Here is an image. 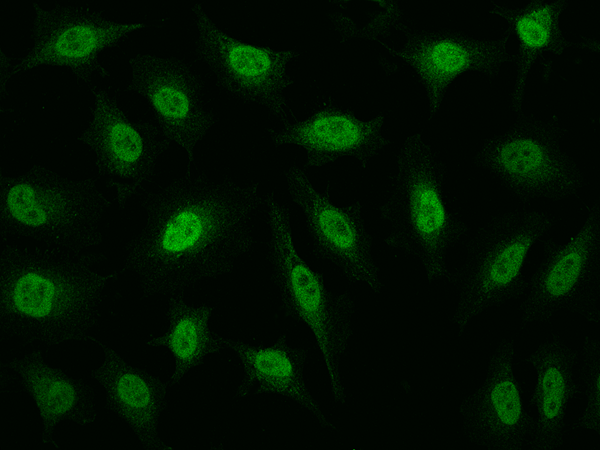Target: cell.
I'll list each match as a JSON object with an SVG mask.
<instances>
[{"label": "cell", "mask_w": 600, "mask_h": 450, "mask_svg": "<svg viewBox=\"0 0 600 450\" xmlns=\"http://www.w3.org/2000/svg\"><path fill=\"white\" fill-rule=\"evenodd\" d=\"M258 188L188 174L152 193L123 271L145 297L181 295L198 281L231 272L254 245Z\"/></svg>", "instance_id": "obj_1"}, {"label": "cell", "mask_w": 600, "mask_h": 450, "mask_svg": "<svg viewBox=\"0 0 600 450\" xmlns=\"http://www.w3.org/2000/svg\"><path fill=\"white\" fill-rule=\"evenodd\" d=\"M0 258L1 337L58 345L90 339L103 293L116 274L92 269L100 257L4 241Z\"/></svg>", "instance_id": "obj_2"}, {"label": "cell", "mask_w": 600, "mask_h": 450, "mask_svg": "<svg viewBox=\"0 0 600 450\" xmlns=\"http://www.w3.org/2000/svg\"><path fill=\"white\" fill-rule=\"evenodd\" d=\"M110 202L91 178L73 180L42 166L0 178L3 241L83 252L103 241Z\"/></svg>", "instance_id": "obj_3"}, {"label": "cell", "mask_w": 600, "mask_h": 450, "mask_svg": "<svg viewBox=\"0 0 600 450\" xmlns=\"http://www.w3.org/2000/svg\"><path fill=\"white\" fill-rule=\"evenodd\" d=\"M444 164L421 134L408 136L397 156V173L380 215L390 226L387 246L416 258L429 283L451 272L447 255L468 227L444 198Z\"/></svg>", "instance_id": "obj_4"}, {"label": "cell", "mask_w": 600, "mask_h": 450, "mask_svg": "<svg viewBox=\"0 0 600 450\" xmlns=\"http://www.w3.org/2000/svg\"><path fill=\"white\" fill-rule=\"evenodd\" d=\"M269 227L268 261L272 281L285 316L304 323L312 332L328 374L336 403L346 400L341 361L352 335L354 303L336 294L298 253L289 209L273 193L265 200Z\"/></svg>", "instance_id": "obj_5"}, {"label": "cell", "mask_w": 600, "mask_h": 450, "mask_svg": "<svg viewBox=\"0 0 600 450\" xmlns=\"http://www.w3.org/2000/svg\"><path fill=\"white\" fill-rule=\"evenodd\" d=\"M553 225V217L545 212L515 210L491 218L477 230L462 266L450 277L457 289L451 322L458 336L475 317L526 291L527 256Z\"/></svg>", "instance_id": "obj_6"}, {"label": "cell", "mask_w": 600, "mask_h": 450, "mask_svg": "<svg viewBox=\"0 0 600 450\" xmlns=\"http://www.w3.org/2000/svg\"><path fill=\"white\" fill-rule=\"evenodd\" d=\"M599 209V203H594L582 227L567 242L544 241L542 260L528 280L520 304L522 326L549 322L563 311L599 323Z\"/></svg>", "instance_id": "obj_7"}, {"label": "cell", "mask_w": 600, "mask_h": 450, "mask_svg": "<svg viewBox=\"0 0 600 450\" xmlns=\"http://www.w3.org/2000/svg\"><path fill=\"white\" fill-rule=\"evenodd\" d=\"M476 162L523 198L563 199L583 184L579 167L560 147L557 129L532 119L488 139Z\"/></svg>", "instance_id": "obj_8"}, {"label": "cell", "mask_w": 600, "mask_h": 450, "mask_svg": "<svg viewBox=\"0 0 600 450\" xmlns=\"http://www.w3.org/2000/svg\"><path fill=\"white\" fill-rule=\"evenodd\" d=\"M92 120L78 140L96 155V166L123 207L153 175L170 141L150 122L131 121L106 90H93Z\"/></svg>", "instance_id": "obj_9"}, {"label": "cell", "mask_w": 600, "mask_h": 450, "mask_svg": "<svg viewBox=\"0 0 600 450\" xmlns=\"http://www.w3.org/2000/svg\"><path fill=\"white\" fill-rule=\"evenodd\" d=\"M192 11L198 30V53L217 82L241 99L286 118L284 91L293 83L286 68L298 53L243 42L222 31L200 4H195Z\"/></svg>", "instance_id": "obj_10"}, {"label": "cell", "mask_w": 600, "mask_h": 450, "mask_svg": "<svg viewBox=\"0 0 600 450\" xmlns=\"http://www.w3.org/2000/svg\"><path fill=\"white\" fill-rule=\"evenodd\" d=\"M292 201L304 215L307 232L317 256L333 263L352 282L367 285L374 293L383 287L359 201L336 206L329 196L314 188L297 166L286 172Z\"/></svg>", "instance_id": "obj_11"}, {"label": "cell", "mask_w": 600, "mask_h": 450, "mask_svg": "<svg viewBox=\"0 0 600 450\" xmlns=\"http://www.w3.org/2000/svg\"><path fill=\"white\" fill-rule=\"evenodd\" d=\"M33 8V46L13 66L10 75L49 65L67 67L83 81H89L95 72L106 76L105 69L99 64V54L145 27L142 23L111 21L98 12L78 7L44 9L33 3Z\"/></svg>", "instance_id": "obj_12"}, {"label": "cell", "mask_w": 600, "mask_h": 450, "mask_svg": "<svg viewBox=\"0 0 600 450\" xmlns=\"http://www.w3.org/2000/svg\"><path fill=\"white\" fill-rule=\"evenodd\" d=\"M514 356V340L502 339L489 358L483 383L459 405L463 434L488 450H522L533 433L535 419L525 408Z\"/></svg>", "instance_id": "obj_13"}, {"label": "cell", "mask_w": 600, "mask_h": 450, "mask_svg": "<svg viewBox=\"0 0 600 450\" xmlns=\"http://www.w3.org/2000/svg\"><path fill=\"white\" fill-rule=\"evenodd\" d=\"M129 64L132 79L128 89L148 101L163 136L186 151L190 164L195 146L214 124L196 76L176 58L138 54Z\"/></svg>", "instance_id": "obj_14"}, {"label": "cell", "mask_w": 600, "mask_h": 450, "mask_svg": "<svg viewBox=\"0 0 600 450\" xmlns=\"http://www.w3.org/2000/svg\"><path fill=\"white\" fill-rule=\"evenodd\" d=\"M401 30L406 35L401 50L383 45L416 72L426 91L430 118L459 75L475 71L492 76L503 63L513 59L506 49L509 33L496 40H480L452 31Z\"/></svg>", "instance_id": "obj_15"}, {"label": "cell", "mask_w": 600, "mask_h": 450, "mask_svg": "<svg viewBox=\"0 0 600 450\" xmlns=\"http://www.w3.org/2000/svg\"><path fill=\"white\" fill-rule=\"evenodd\" d=\"M384 121L383 115L364 121L349 110L328 106L269 133L275 146L303 148L305 167L319 168L339 158L352 157L366 168L369 160L389 144L382 134Z\"/></svg>", "instance_id": "obj_16"}, {"label": "cell", "mask_w": 600, "mask_h": 450, "mask_svg": "<svg viewBox=\"0 0 600 450\" xmlns=\"http://www.w3.org/2000/svg\"><path fill=\"white\" fill-rule=\"evenodd\" d=\"M101 346L103 363L91 376L105 390L107 407L121 417L146 450H172L158 433V423L166 405L167 383L146 370L128 364L115 350Z\"/></svg>", "instance_id": "obj_17"}, {"label": "cell", "mask_w": 600, "mask_h": 450, "mask_svg": "<svg viewBox=\"0 0 600 450\" xmlns=\"http://www.w3.org/2000/svg\"><path fill=\"white\" fill-rule=\"evenodd\" d=\"M224 346L239 358L243 378L236 395L277 394L307 410L321 427L335 428L314 398L304 378L307 350L292 346L286 335L270 345H255L243 340L223 338Z\"/></svg>", "instance_id": "obj_18"}, {"label": "cell", "mask_w": 600, "mask_h": 450, "mask_svg": "<svg viewBox=\"0 0 600 450\" xmlns=\"http://www.w3.org/2000/svg\"><path fill=\"white\" fill-rule=\"evenodd\" d=\"M578 352L558 335L545 340L525 361L536 372L530 404L537 418L528 442L531 450H555L564 444L566 414L570 401L580 389L574 369Z\"/></svg>", "instance_id": "obj_19"}, {"label": "cell", "mask_w": 600, "mask_h": 450, "mask_svg": "<svg viewBox=\"0 0 600 450\" xmlns=\"http://www.w3.org/2000/svg\"><path fill=\"white\" fill-rule=\"evenodd\" d=\"M36 404L42 420V442L59 445L53 439L54 429L62 421L88 425L97 412L94 392L84 380L49 366L41 351H33L7 364Z\"/></svg>", "instance_id": "obj_20"}, {"label": "cell", "mask_w": 600, "mask_h": 450, "mask_svg": "<svg viewBox=\"0 0 600 450\" xmlns=\"http://www.w3.org/2000/svg\"><path fill=\"white\" fill-rule=\"evenodd\" d=\"M566 5L564 0H532L522 8L494 5L490 10L507 21L508 33L515 34L518 40L517 74L511 98L515 112L521 111L526 79L535 61L544 52L561 55L573 45L564 37L559 24Z\"/></svg>", "instance_id": "obj_21"}, {"label": "cell", "mask_w": 600, "mask_h": 450, "mask_svg": "<svg viewBox=\"0 0 600 450\" xmlns=\"http://www.w3.org/2000/svg\"><path fill=\"white\" fill-rule=\"evenodd\" d=\"M213 307L187 304L182 294L168 300V330L147 341L152 347H166L174 357L175 369L170 384L176 385L194 367L203 364L205 357L225 348L222 337L209 328Z\"/></svg>", "instance_id": "obj_22"}, {"label": "cell", "mask_w": 600, "mask_h": 450, "mask_svg": "<svg viewBox=\"0 0 600 450\" xmlns=\"http://www.w3.org/2000/svg\"><path fill=\"white\" fill-rule=\"evenodd\" d=\"M580 376L586 398L585 409L575 423L600 434V341L595 336H585L582 345Z\"/></svg>", "instance_id": "obj_23"}]
</instances>
